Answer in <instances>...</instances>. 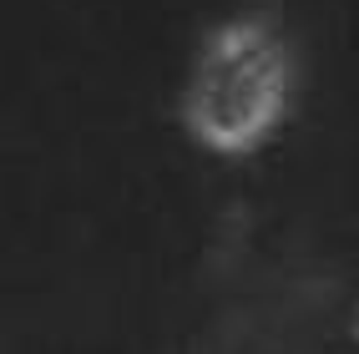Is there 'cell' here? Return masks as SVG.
<instances>
[{
    "mask_svg": "<svg viewBox=\"0 0 359 354\" xmlns=\"http://www.w3.org/2000/svg\"><path fill=\"white\" fill-rule=\"evenodd\" d=\"M294 102V51L273 15L218 20L182 76L177 122L212 157H253Z\"/></svg>",
    "mask_w": 359,
    "mask_h": 354,
    "instance_id": "cell-1",
    "label": "cell"
}]
</instances>
